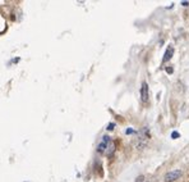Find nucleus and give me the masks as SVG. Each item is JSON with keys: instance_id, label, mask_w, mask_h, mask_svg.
Wrapping results in <instances>:
<instances>
[{"instance_id": "obj_3", "label": "nucleus", "mask_w": 189, "mask_h": 182, "mask_svg": "<svg viewBox=\"0 0 189 182\" xmlns=\"http://www.w3.org/2000/svg\"><path fill=\"white\" fill-rule=\"evenodd\" d=\"M110 142H111L110 137L109 136H104V137H102V141L100 142V145L97 146V151H98V153H105L107 145H109Z\"/></svg>"}, {"instance_id": "obj_8", "label": "nucleus", "mask_w": 189, "mask_h": 182, "mask_svg": "<svg viewBox=\"0 0 189 182\" xmlns=\"http://www.w3.org/2000/svg\"><path fill=\"white\" fill-rule=\"evenodd\" d=\"M133 132H134V131H133V129H132V128H128V129H127V131H125V133H127V135H132V133H133Z\"/></svg>"}, {"instance_id": "obj_5", "label": "nucleus", "mask_w": 189, "mask_h": 182, "mask_svg": "<svg viewBox=\"0 0 189 182\" xmlns=\"http://www.w3.org/2000/svg\"><path fill=\"white\" fill-rule=\"evenodd\" d=\"M114 151H115V145L113 144V142H110V144L107 145V148H106V151H105V153H106V154H107V155H109V157H110V155L113 154Z\"/></svg>"}, {"instance_id": "obj_6", "label": "nucleus", "mask_w": 189, "mask_h": 182, "mask_svg": "<svg viewBox=\"0 0 189 182\" xmlns=\"http://www.w3.org/2000/svg\"><path fill=\"white\" fill-rule=\"evenodd\" d=\"M143 181H144V177H143V176L137 177V180H136V182H143Z\"/></svg>"}, {"instance_id": "obj_2", "label": "nucleus", "mask_w": 189, "mask_h": 182, "mask_svg": "<svg viewBox=\"0 0 189 182\" xmlns=\"http://www.w3.org/2000/svg\"><path fill=\"white\" fill-rule=\"evenodd\" d=\"M148 85L147 82H142V87H141V99L143 103H147L148 101Z\"/></svg>"}, {"instance_id": "obj_9", "label": "nucleus", "mask_w": 189, "mask_h": 182, "mask_svg": "<svg viewBox=\"0 0 189 182\" xmlns=\"http://www.w3.org/2000/svg\"><path fill=\"white\" fill-rule=\"evenodd\" d=\"M171 137H173V138H177V137H179V133H178V132H173V133H171Z\"/></svg>"}, {"instance_id": "obj_4", "label": "nucleus", "mask_w": 189, "mask_h": 182, "mask_svg": "<svg viewBox=\"0 0 189 182\" xmlns=\"http://www.w3.org/2000/svg\"><path fill=\"white\" fill-rule=\"evenodd\" d=\"M173 54H174V47L170 45V46L166 49V53H165V55H164V58H162V63L169 62V60L171 59V57H173Z\"/></svg>"}, {"instance_id": "obj_11", "label": "nucleus", "mask_w": 189, "mask_h": 182, "mask_svg": "<svg viewBox=\"0 0 189 182\" xmlns=\"http://www.w3.org/2000/svg\"><path fill=\"white\" fill-rule=\"evenodd\" d=\"M182 4H183L184 7H188V4H189V3H188V1H182Z\"/></svg>"}, {"instance_id": "obj_10", "label": "nucleus", "mask_w": 189, "mask_h": 182, "mask_svg": "<svg viewBox=\"0 0 189 182\" xmlns=\"http://www.w3.org/2000/svg\"><path fill=\"white\" fill-rule=\"evenodd\" d=\"M166 72H167V73H173L174 71H173V68H169V67H167V68H166Z\"/></svg>"}, {"instance_id": "obj_1", "label": "nucleus", "mask_w": 189, "mask_h": 182, "mask_svg": "<svg viewBox=\"0 0 189 182\" xmlns=\"http://www.w3.org/2000/svg\"><path fill=\"white\" fill-rule=\"evenodd\" d=\"M180 176H182V171H179V169L170 171V172H167L165 175V181L166 182H173L175 180H178Z\"/></svg>"}, {"instance_id": "obj_7", "label": "nucleus", "mask_w": 189, "mask_h": 182, "mask_svg": "<svg viewBox=\"0 0 189 182\" xmlns=\"http://www.w3.org/2000/svg\"><path fill=\"white\" fill-rule=\"evenodd\" d=\"M114 127H115V124H114V123H110L109 126H107V129H109V131H111V129H114Z\"/></svg>"}]
</instances>
